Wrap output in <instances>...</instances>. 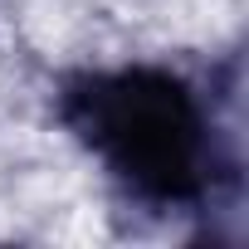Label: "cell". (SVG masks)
<instances>
[{"mask_svg":"<svg viewBox=\"0 0 249 249\" xmlns=\"http://www.w3.org/2000/svg\"><path fill=\"white\" fill-rule=\"evenodd\" d=\"M64 122L137 196L181 205L210 186V122L196 93L161 69L83 73L59 98Z\"/></svg>","mask_w":249,"mask_h":249,"instance_id":"obj_1","label":"cell"}]
</instances>
